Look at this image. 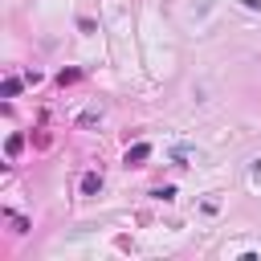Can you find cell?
<instances>
[{
    "label": "cell",
    "instance_id": "1",
    "mask_svg": "<svg viewBox=\"0 0 261 261\" xmlns=\"http://www.w3.org/2000/svg\"><path fill=\"white\" fill-rule=\"evenodd\" d=\"M147 155H151V143H135V147L126 151V159H122V163H126V167H139Z\"/></svg>",
    "mask_w": 261,
    "mask_h": 261
},
{
    "label": "cell",
    "instance_id": "2",
    "mask_svg": "<svg viewBox=\"0 0 261 261\" xmlns=\"http://www.w3.org/2000/svg\"><path fill=\"white\" fill-rule=\"evenodd\" d=\"M98 192H102V175L98 171H86L82 175V196H98Z\"/></svg>",
    "mask_w": 261,
    "mask_h": 261
},
{
    "label": "cell",
    "instance_id": "3",
    "mask_svg": "<svg viewBox=\"0 0 261 261\" xmlns=\"http://www.w3.org/2000/svg\"><path fill=\"white\" fill-rule=\"evenodd\" d=\"M0 94H4V98H16V94H20V77H4Z\"/></svg>",
    "mask_w": 261,
    "mask_h": 261
},
{
    "label": "cell",
    "instance_id": "4",
    "mask_svg": "<svg viewBox=\"0 0 261 261\" xmlns=\"http://www.w3.org/2000/svg\"><path fill=\"white\" fill-rule=\"evenodd\" d=\"M94 122H102V114H98V110H86V114H82V126H94Z\"/></svg>",
    "mask_w": 261,
    "mask_h": 261
},
{
    "label": "cell",
    "instance_id": "5",
    "mask_svg": "<svg viewBox=\"0 0 261 261\" xmlns=\"http://www.w3.org/2000/svg\"><path fill=\"white\" fill-rule=\"evenodd\" d=\"M188 155H192V147H184V143H179V147H175V151H171V159H175V163H184V159H188Z\"/></svg>",
    "mask_w": 261,
    "mask_h": 261
},
{
    "label": "cell",
    "instance_id": "6",
    "mask_svg": "<svg viewBox=\"0 0 261 261\" xmlns=\"http://www.w3.org/2000/svg\"><path fill=\"white\" fill-rule=\"evenodd\" d=\"M20 147H24V139H20V135H12V139H8V155H16Z\"/></svg>",
    "mask_w": 261,
    "mask_h": 261
}]
</instances>
